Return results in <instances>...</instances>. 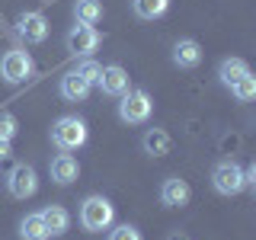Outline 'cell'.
I'll use <instances>...</instances> for the list:
<instances>
[{
	"label": "cell",
	"mask_w": 256,
	"mask_h": 240,
	"mask_svg": "<svg viewBox=\"0 0 256 240\" xmlns=\"http://www.w3.org/2000/svg\"><path fill=\"white\" fill-rule=\"evenodd\" d=\"M166 240H189V237H186V234H170Z\"/></svg>",
	"instance_id": "25"
},
{
	"label": "cell",
	"mask_w": 256,
	"mask_h": 240,
	"mask_svg": "<svg viewBox=\"0 0 256 240\" xmlns=\"http://www.w3.org/2000/svg\"><path fill=\"white\" fill-rule=\"evenodd\" d=\"M192 198V189L186 180H180V176H170V180H164V186H160V202L166 208H182L189 205Z\"/></svg>",
	"instance_id": "9"
},
{
	"label": "cell",
	"mask_w": 256,
	"mask_h": 240,
	"mask_svg": "<svg viewBox=\"0 0 256 240\" xmlns=\"http://www.w3.org/2000/svg\"><path fill=\"white\" fill-rule=\"evenodd\" d=\"M96 86H100L106 96H122L128 90V70L118 68V64H109V68L100 70V80H96Z\"/></svg>",
	"instance_id": "10"
},
{
	"label": "cell",
	"mask_w": 256,
	"mask_h": 240,
	"mask_svg": "<svg viewBox=\"0 0 256 240\" xmlns=\"http://www.w3.org/2000/svg\"><path fill=\"white\" fill-rule=\"evenodd\" d=\"M154 112V100H150L148 90H125L122 93V102H118V118L125 125H141L150 118Z\"/></svg>",
	"instance_id": "3"
},
{
	"label": "cell",
	"mask_w": 256,
	"mask_h": 240,
	"mask_svg": "<svg viewBox=\"0 0 256 240\" xmlns=\"http://www.w3.org/2000/svg\"><path fill=\"white\" fill-rule=\"evenodd\" d=\"M0 77H4L6 84H22V80H29L32 77L29 52H22V48H10V52L0 58Z\"/></svg>",
	"instance_id": "5"
},
{
	"label": "cell",
	"mask_w": 256,
	"mask_h": 240,
	"mask_svg": "<svg viewBox=\"0 0 256 240\" xmlns=\"http://www.w3.org/2000/svg\"><path fill=\"white\" fill-rule=\"evenodd\" d=\"M198 61H202V45L196 38H180L173 45V64L176 68H198Z\"/></svg>",
	"instance_id": "13"
},
{
	"label": "cell",
	"mask_w": 256,
	"mask_h": 240,
	"mask_svg": "<svg viewBox=\"0 0 256 240\" xmlns=\"http://www.w3.org/2000/svg\"><path fill=\"white\" fill-rule=\"evenodd\" d=\"M20 237H22V240H48L52 234H48L42 214L36 212V214H26V218L20 221Z\"/></svg>",
	"instance_id": "17"
},
{
	"label": "cell",
	"mask_w": 256,
	"mask_h": 240,
	"mask_svg": "<svg viewBox=\"0 0 256 240\" xmlns=\"http://www.w3.org/2000/svg\"><path fill=\"white\" fill-rule=\"evenodd\" d=\"M230 93H234V96H237L240 102L253 100V96H256V77H253V70H250V74H244V77H240L237 84L230 86Z\"/></svg>",
	"instance_id": "20"
},
{
	"label": "cell",
	"mask_w": 256,
	"mask_h": 240,
	"mask_svg": "<svg viewBox=\"0 0 256 240\" xmlns=\"http://www.w3.org/2000/svg\"><path fill=\"white\" fill-rule=\"evenodd\" d=\"M116 221V205L102 196H86L84 205H80V228L96 234V230H106L109 224Z\"/></svg>",
	"instance_id": "2"
},
{
	"label": "cell",
	"mask_w": 256,
	"mask_h": 240,
	"mask_svg": "<svg viewBox=\"0 0 256 240\" xmlns=\"http://www.w3.org/2000/svg\"><path fill=\"white\" fill-rule=\"evenodd\" d=\"M166 6H170V0H132V10L141 20H157L166 13Z\"/></svg>",
	"instance_id": "19"
},
{
	"label": "cell",
	"mask_w": 256,
	"mask_h": 240,
	"mask_svg": "<svg viewBox=\"0 0 256 240\" xmlns=\"http://www.w3.org/2000/svg\"><path fill=\"white\" fill-rule=\"evenodd\" d=\"M38 214H42L48 234H64V230L70 228V214H68V208H64V205H45Z\"/></svg>",
	"instance_id": "15"
},
{
	"label": "cell",
	"mask_w": 256,
	"mask_h": 240,
	"mask_svg": "<svg viewBox=\"0 0 256 240\" xmlns=\"http://www.w3.org/2000/svg\"><path fill=\"white\" fill-rule=\"evenodd\" d=\"M244 74H250V64H246L244 58H224L221 68H218V80L228 86V90H230V86H234Z\"/></svg>",
	"instance_id": "16"
},
{
	"label": "cell",
	"mask_w": 256,
	"mask_h": 240,
	"mask_svg": "<svg viewBox=\"0 0 256 240\" xmlns=\"http://www.w3.org/2000/svg\"><path fill=\"white\" fill-rule=\"evenodd\" d=\"M74 70H77V74H80V77L86 80V84L93 86L96 80H100V70H102V64H100V61H93V58H84V61H80Z\"/></svg>",
	"instance_id": "21"
},
{
	"label": "cell",
	"mask_w": 256,
	"mask_h": 240,
	"mask_svg": "<svg viewBox=\"0 0 256 240\" xmlns=\"http://www.w3.org/2000/svg\"><path fill=\"white\" fill-rule=\"evenodd\" d=\"M48 170H52V180L58 182V186H70V182L80 176V164L68 154V150H64V154H58V157L52 160V166H48Z\"/></svg>",
	"instance_id": "11"
},
{
	"label": "cell",
	"mask_w": 256,
	"mask_h": 240,
	"mask_svg": "<svg viewBox=\"0 0 256 240\" xmlns=\"http://www.w3.org/2000/svg\"><path fill=\"white\" fill-rule=\"evenodd\" d=\"M16 32H20V38L26 45H42L48 38V20L42 13H36V10L20 13V20H16Z\"/></svg>",
	"instance_id": "8"
},
{
	"label": "cell",
	"mask_w": 256,
	"mask_h": 240,
	"mask_svg": "<svg viewBox=\"0 0 256 240\" xmlns=\"http://www.w3.org/2000/svg\"><path fill=\"white\" fill-rule=\"evenodd\" d=\"M109 240H141V230L134 228V224H118L109 234Z\"/></svg>",
	"instance_id": "23"
},
{
	"label": "cell",
	"mask_w": 256,
	"mask_h": 240,
	"mask_svg": "<svg viewBox=\"0 0 256 240\" xmlns=\"http://www.w3.org/2000/svg\"><path fill=\"white\" fill-rule=\"evenodd\" d=\"M68 52L70 54H80V58H90V54L96 52V48L102 45V36L96 26H86V22H77V26H70L68 32Z\"/></svg>",
	"instance_id": "4"
},
{
	"label": "cell",
	"mask_w": 256,
	"mask_h": 240,
	"mask_svg": "<svg viewBox=\"0 0 256 240\" xmlns=\"http://www.w3.org/2000/svg\"><path fill=\"white\" fill-rule=\"evenodd\" d=\"M86 138H90V128L77 116H61L58 122L52 125V144L58 150H77V148L86 144Z\"/></svg>",
	"instance_id": "1"
},
{
	"label": "cell",
	"mask_w": 256,
	"mask_h": 240,
	"mask_svg": "<svg viewBox=\"0 0 256 240\" xmlns=\"http://www.w3.org/2000/svg\"><path fill=\"white\" fill-rule=\"evenodd\" d=\"M141 144H144V150H148L150 157H166L173 150V138L166 134V128H148Z\"/></svg>",
	"instance_id": "14"
},
{
	"label": "cell",
	"mask_w": 256,
	"mask_h": 240,
	"mask_svg": "<svg viewBox=\"0 0 256 240\" xmlns=\"http://www.w3.org/2000/svg\"><path fill=\"white\" fill-rule=\"evenodd\" d=\"M90 90H93V86L86 84V80L80 77L77 70H68V74L61 77V86H58V93H61L68 102H84L86 96H90Z\"/></svg>",
	"instance_id": "12"
},
{
	"label": "cell",
	"mask_w": 256,
	"mask_h": 240,
	"mask_svg": "<svg viewBox=\"0 0 256 240\" xmlns=\"http://www.w3.org/2000/svg\"><path fill=\"white\" fill-rule=\"evenodd\" d=\"M6 192L13 198H32L38 192V176L29 164H16L10 173H6Z\"/></svg>",
	"instance_id": "6"
},
{
	"label": "cell",
	"mask_w": 256,
	"mask_h": 240,
	"mask_svg": "<svg viewBox=\"0 0 256 240\" xmlns=\"http://www.w3.org/2000/svg\"><path fill=\"white\" fill-rule=\"evenodd\" d=\"M6 157H10V141H4V138H0V164H4Z\"/></svg>",
	"instance_id": "24"
},
{
	"label": "cell",
	"mask_w": 256,
	"mask_h": 240,
	"mask_svg": "<svg viewBox=\"0 0 256 240\" xmlns=\"http://www.w3.org/2000/svg\"><path fill=\"white\" fill-rule=\"evenodd\" d=\"M74 20L86 22V26L100 22L102 20V4L100 0H74Z\"/></svg>",
	"instance_id": "18"
},
{
	"label": "cell",
	"mask_w": 256,
	"mask_h": 240,
	"mask_svg": "<svg viewBox=\"0 0 256 240\" xmlns=\"http://www.w3.org/2000/svg\"><path fill=\"white\" fill-rule=\"evenodd\" d=\"M212 186L221 196H237V192H244V170H240L234 160H221L212 170Z\"/></svg>",
	"instance_id": "7"
},
{
	"label": "cell",
	"mask_w": 256,
	"mask_h": 240,
	"mask_svg": "<svg viewBox=\"0 0 256 240\" xmlns=\"http://www.w3.org/2000/svg\"><path fill=\"white\" fill-rule=\"evenodd\" d=\"M16 128H20V122H16L13 112H0V138L10 141L13 134H16Z\"/></svg>",
	"instance_id": "22"
}]
</instances>
